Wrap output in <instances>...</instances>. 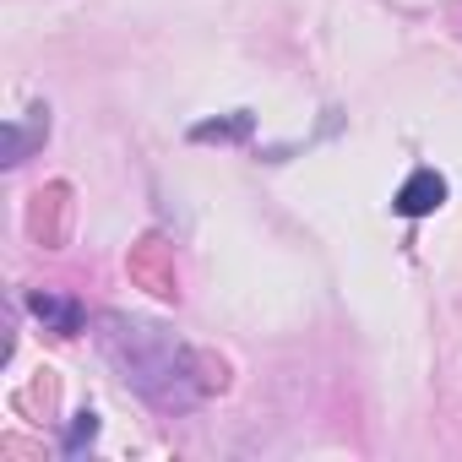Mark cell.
<instances>
[{
  "mask_svg": "<svg viewBox=\"0 0 462 462\" xmlns=\"http://www.w3.org/2000/svg\"><path fill=\"white\" fill-rule=\"evenodd\" d=\"M93 435H98V419H93V413H77V424H71V435H66V451H82Z\"/></svg>",
  "mask_w": 462,
  "mask_h": 462,
  "instance_id": "obj_6",
  "label": "cell"
},
{
  "mask_svg": "<svg viewBox=\"0 0 462 462\" xmlns=\"http://www.w3.org/2000/svg\"><path fill=\"white\" fill-rule=\"evenodd\" d=\"M28 310L50 327V332H60V337H77L82 332V305L77 300H55V294H28Z\"/></svg>",
  "mask_w": 462,
  "mask_h": 462,
  "instance_id": "obj_3",
  "label": "cell"
},
{
  "mask_svg": "<svg viewBox=\"0 0 462 462\" xmlns=\"http://www.w3.org/2000/svg\"><path fill=\"white\" fill-rule=\"evenodd\" d=\"M104 354L125 370V381L163 413H185L201 402V392L212 386L201 375V359L174 343L163 327H147V321H125V316H104Z\"/></svg>",
  "mask_w": 462,
  "mask_h": 462,
  "instance_id": "obj_1",
  "label": "cell"
},
{
  "mask_svg": "<svg viewBox=\"0 0 462 462\" xmlns=\"http://www.w3.org/2000/svg\"><path fill=\"white\" fill-rule=\"evenodd\" d=\"M44 131H50V120H39L33 131H28V125H12V131H6V163H23L28 142H33V136H44Z\"/></svg>",
  "mask_w": 462,
  "mask_h": 462,
  "instance_id": "obj_4",
  "label": "cell"
},
{
  "mask_svg": "<svg viewBox=\"0 0 462 462\" xmlns=\"http://www.w3.org/2000/svg\"><path fill=\"white\" fill-rule=\"evenodd\" d=\"M245 131H251V115H240V120H228V125L207 120V125H196V142H212V136H245Z\"/></svg>",
  "mask_w": 462,
  "mask_h": 462,
  "instance_id": "obj_5",
  "label": "cell"
},
{
  "mask_svg": "<svg viewBox=\"0 0 462 462\" xmlns=\"http://www.w3.org/2000/svg\"><path fill=\"white\" fill-rule=\"evenodd\" d=\"M446 201V180L435 174V169H419L402 190H397V212L402 217H424V212H435Z\"/></svg>",
  "mask_w": 462,
  "mask_h": 462,
  "instance_id": "obj_2",
  "label": "cell"
}]
</instances>
